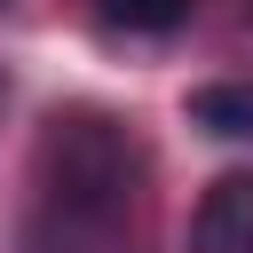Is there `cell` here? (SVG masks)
Wrapping results in <instances>:
<instances>
[{
  "label": "cell",
  "instance_id": "cell-4",
  "mask_svg": "<svg viewBox=\"0 0 253 253\" xmlns=\"http://www.w3.org/2000/svg\"><path fill=\"white\" fill-rule=\"evenodd\" d=\"M190 8H198V0H95V16H103L111 32H134V40H166V32H182Z\"/></svg>",
  "mask_w": 253,
  "mask_h": 253
},
{
  "label": "cell",
  "instance_id": "cell-2",
  "mask_svg": "<svg viewBox=\"0 0 253 253\" xmlns=\"http://www.w3.org/2000/svg\"><path fill=\"white\" fill-rule=\"evenodd\" d=\"M190 253H253V174H221L190 213Z\"/></svg>",
  "mask_w": 253,
  "mask_h": 253
},
{
  "label": "cell",
  "instance_id": "cell-3",
  "mask_svg": "<svg viewBox=\"0 0 253 253\" xmlns=\"http://www.w3.org/2000/svg\"><path fill=\"white\" fill-rule=\"evenodd\" d=\"M190 126H206L213 142H253V87H245V79L198 87V95H190Z\"/></svg>",
  "mask_w": 253,
  "mask_h": 253
},
{
  "label": "cell",
  "instance_id": "cell-1",
  "mask_svg": "<svg viewBox=\"0 0 253 253\" xmlns=\"http://www.w3.org/2000/svg\"><path fill=\"white\" fill-rule=\"evenodd\" d=\"M24 253H150V150L126 119L71 103L40 126Z\"/></svg>",
  "mask_w": 253,
  "mask_h": 253
}]
</instances>
